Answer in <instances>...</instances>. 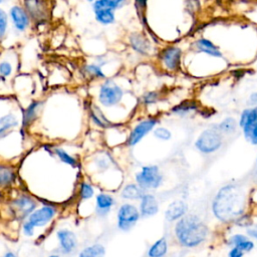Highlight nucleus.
Listing matches in <instances>:
<instances>
[{
  "label": "nucleus",
  "instance_id": "obj_42",
  "mask_svg": "<svg viewBox=\"0 0 257 257\" xmlns=\"http://www.w3.org/2000/svg\"><path fill=\"white\" fill-rule=\"evenodd\" d=\"M40 257H62V256L59 255V254L56 253V252H50L48 255H46V256H40Z\"/></svg>",
  "mask_w": 257,
  "mask_h": 257
},
{
  "label": "nucleus",
  "instance_id": "obj_23",
  "mask_svg": "<svg viewBox=\"0 0 257 257\" xmlns=\"http://www.w3.org/2000/svg\"><path fill=\"white\" fill-rule=\"evenodd\" d=\"M195 47L198 51L204 52L210 56L213 57H221L222 52L219 50V48L209 39L206 38H200L195 42Z\"/></svg>",
  "mask_w": 257,
  "mask_h": 257
},
{
  "label": "nucleus",
  "instance_id": "obj_38",
  "mask_svg": "<svg viewBox=\"0 0 257 257\" xmlns=\"http://www.w3.org/2000/svg\"><path fill=\"white\" fill-rule=\"evenodd\" d=\"M0 257H19V255L13 250H6Z\"/></svg>",
  "mask_w": 257,
  "mask_h": 257
},
{
  "label": "nucleus",
  "instance_id": "obj_5",
  "mask_svg": "<svg viewBox=\"0 0 257 257\" xmlns=\"http://www.w3.org/2000/svg\"><path fill=\"white\" fill-rule=\"evenodd\" d=\"M52 231L55 243L52 252H56L62 257H69L77 252L79 241L74 230L67 226H60L52 229Z\"/></svg>",
  "mask_w": 257,
  "mask_h": 257
},
{
  "label": "nucleus",
  "instance_id": "obj_10",
  "mask_svg": "<svg viewBox=\"0 0 257 257\" xmlns=\"http://www.w3.org/2000/svg\"><path fill=\"white\" fill-rule=\"evenodd\" d=\"M126 0H97L93 3L92 8L96 20L103 24L108 25L114 22V10L124 5Z\"/></svg>",
  "mask_w": 257,
  "mask_h": 257
},
{
  "label": "nucleus",
  "instance_id": "obj_39",
  "mask_svg": "<svg viewBox=\"0 0 257 257\" xmlns=\"http://www.w3.org/2000/svg\"><path fill=\"white\" fill-rule=\"evenodd\" d=\"M247 234H248L249 236H251V237L257 239V226L247 229Z\"/></svg>",
  "mask_w": 257,
  "mask_h": 257
},
{
  "label": "nucleus",
  "instance_id": "obj_31",
  "mask_svg": "<svg viewBox=\"0 0 257 257\" xmlns=\"http://www.w3.org/2000/svg\"><path fill=\"white\" fill-rule=\"evenodd\" d=\"M197 105L194 101H184L182 103H180L179 105L175 106L172 111L174 113H177V114H181V115H184V114H187L188 112L196 109Z\"/></svg>",
  "mask_w": 257,
  "mask_h": 257
},
{
  "label": "nucleus",
  "instance_id": "obj_11",
  "mask_svg": "<svg viewBox=\"0 0 257 257\" xmlns=\"http://www.w3.org/2000/svg\"><path fill=\"white\" fill-rule=\"evenodd\" d=\"M122 89L113 81L107 80L100 87L98 99L104 106H111L120 101L122 97Z\"/></svg>",
  "mask_w": 257,
  "mask_h": 257
},
{
  "label": "nucleus",
  "instance_id": "obj_26",
  "mask_svg": "<svg viewBox=\"0 0 257 257\" xmlns=\"http://www.w3.org/2000/svg\"><path fill=\"white\" fill-rule=\"evenodd\" d=\"M42 102L40 101H34L28 105V107L25 109L23 114V126H28L34 119L36 118V115L40 109Z\"/></svg>",
  "mask_w": 257,
  "mask_h": 257
},
{
  "label": "nucleus",
  "instance_id": "obj_17",
  "mask_svg": "<svg viewBox=\"0 0 257 257\" xmlns=\"http://www.w3.org/2000/svg\"><path fill=\"white\" fill-rule=\"evenodd\" d=\"M17 179V172L12 166L0 163V190L12 189Z\"/></svg>",
  "mask_w": 257,
  "mask_h": 257
},
{
  "label": "nucleus",
  "instance_id": "obj_3",
  "mask_svg": "<svg viewBox=\"0 0 257 257\" xmlns=\"http://www.w3.org/2000/svg\"><path fill=\"white\" fill-rule=\"evenodd\" d=\"M60 214L58 204L51 202H40L38 207L25 219L35 230L36 235L52 230V225Z\"/></svg>",
  "mask_w": 257,
  "mask_h": 257
},
{
  "label": "nucleus",
  "instance_id": "obj_36",
  "mask_svg": "<svg viewBox=\"0 0 257 257\" xmlns=\"http://www.w3.org/2000/svg\"><path fill=\"white\" fill-rule=\"evenodd\" d=\"M6 28H7V15L2 9H0V38L4 36Z\"/></svg>",
  "mask_w": 257,
  "mask_h": 257
},
{
  "label": "nucleus",
  "instance_id": "obj_35",
  "mask_svg": "<svg viewBox=\"0 0 257 257\" xmlns=\"http://www.w3.org/2000/svg\"><path fill=\"white\" fill-rule=\"evenodd\" d=\"M159 99V93L156 91H151V92H147L144 97H143V102L145 104H152L155 103L156 101H158Z\"/></svg>",
  "mask_w": 257,
  "mask_h": 257
},
{
  "label": "nucleus",
  "instance_id": "obj_30",
  "mask_svg": "<svg viewBox=\"0 0 257 257\" xmlns=\"http://www.w3.org/2000/svg\"><path fill=\"white\" fill-rule=\"evenodd\" d=\"M90 117L92 121L101 127H107L109 125V121L105 118V116L102 114V112L98 109V107L93 106L90 108Z\"/></svg>",
  "mask_w": 257,
  "mask_h": 257
},
{
  "label": "nucleus",
  "instance_id": "obj_27",
  "mask_svg": "<svg viewBox=\"0 0 257 257\" xmlns=\"http://www.w3.org/2000/svg\"><path fill=\"white\" fill-rule=\"evenodd\" d=\"M53 153L58 158V160L60 162H62L63 164L68 165L72 168H76L78 166V161L76 160V158H74L73 156L68 154L65 150H63L61 148H54Z\"/></svg>",
  "mask_w": 257,
  "mask_h": 257
},
{
  "label": "nucleus",
  "instance_id": "obj_8",
  "mask_svg": "<svg viewBox=\"0 0 257 257\" xmlns=\"http://www.w3.org/2000/svg\"><path fill=\"white\" fill-rule=\"evenodd\" d=\"M223 144V137L217 126L203 131L195 142L198 151L204 154H211L218 151Z\"/></svg>",
  "mask_w": 257,
  "mask_h": 257
},
{
  "label": "nucleus",
  "instance_id": "obj_34",
  "mask_svg": "<svg viewBox=\"0 0 257 257\" xmlns=\"http://www.w3.org/2000/svg\"><path fill=\"white\" fill-rule=\"evenodd\" d=\"M12 72V66L8 61H2L0 62V76L1 77H7Z\"/></svg>",
  "mask_w": 257,
  "mask_h": 257
},
{
  "label": "nucleus",
  "instance_id": "obj_14",
  "mask_svg": "<svg viewBox=\"0 0 257 257\" xmlns=\"http://www.w3.org/2000/svg\"><path fill=\"white\" fill-rule=\"evenodd\" d=\"M145 194L146 191L135 182H127L122 184V186L117 191V197L119 200H121V202H139Z\"/></svg>",
  "mask_w": 257,
  "mask_h": 257
},
{
  "label": "nucleus",
  "instance_id": "obj_7",
  "mask_svg": "<svg viewBox=\"0 0 257 257\" xmlns=\"http://www.w3.org/2000/svg\"><path fill=\"white\" fill-rule=\"evenodd\" d=\"M137 183L146 192H151L159 189L164 182V176L160 168L156 165L143 166L134 176Z\"/></svg>",
  "mask_w": 257,
  "mask_h": 257
},
{
  "label": "nucleus",
  "instance_id": "obj_33",
  "mask_svg": "<svg viewBox=\"0 0 257 257\" xmlns=\"http://www.w3.org/2000/svg\"><path fill=\"white\" fill-rule=\"evenodd\" d=\"M85 71L91 75V76H94V77H101L103 78L105 75L104 73L102 72L100 66L98 65H95V64H89L87 66H85Z\"/></svg>",
  "mask_w": 257,
  "mask_h": 257
},
{
  "label": "nucleus",
  "instance_id": "obj_19",
  "mask_svg": "<svg viewBox=\"0 0 257 257\" xmlns=\"http://www.w3.org/2000/svg\"><path fill=\"white\" fill-rule=\"evenodd\" d=\"M25 11L34 21L43 20L46 17L47 9L43 0H25Z\"/></svg>",
  "mask_w": 257,
  "mask_h": 257
},
{
  "label": "nucleus",
  "instance_id": "obj_18",
  "mask_svg": "<svg viewBox=\"0 0 257 257\" xmlns=\"http://www.w3.org/2000/svg\"><path fill=\"white\" fill-rule=\"evenodd\" d=\"M188 210L187 204L182 200H176L170 203L165 211V219L168 222H175L183 218Z\"/></svg>",
  "mask_w": 257,
  "mask_h": 257
},
{
  "label": "nucleus",
  "instance_id": "obj_21",
  "mask_svg": "<svg viewBox=\"0 0 257 257\" xmlns=\"http://www.w3.org/2000/svg\"><path fill=\"white\" fill-rule=\"evenodd\" d=\"M106 253L105 247L99 242L88 244L82 247L76 254V257H104Z\"/></svg>",
  "mask_w": 257,
  "mask_h": 257
},
{
  "label": "nucleus",
  "instance_id": "obj_9",
  "mask_svg": "<svg viewBox=\"0 0 257 257\" xmlns=\"http://www.w3.org/2000/svg\"><path fill=\"white\" fill-rule=\"evenodd\" d=\"M117 198L114 193L100 190L93 199L94 216L100 220L106 219L117 206Z\"/></svg>",
  "mask_w": 257,
  "mask_h": 257
},
{
  "label": "nucleus",
  "instance_id": "obj_22",
  "mask_svg": "<svg viewBox=\"0 0 257 257\" xmlns=\"http://www.w3.org/2000/svg\"><path fill=\"white\" fill-rule=\"evenodd\" d=\"M169 250V244L166 237H161L160 239L156 240L152 243L148 250L147 256L148 257H165Z\"/></svg>",
  "mask_w": 257,
  "mask_h": 257
},
{
  "label": "nucleus",
  "instance_id": "obj_15",
  "mask_svg": "<svg viewBox=\"0 0 257 257\" xmlns=\"http://www.w3.org/2000/svg\"><path fill=\"white\" fill-rule=\"evenodd\" d=\"M97 191L94 183L90 180L82 179L77 182L75 188V201H78V204L89 203L94 199Z\"/></svg>",
  "mask_w": 257,
  "mask_h": 257
},
{
  "label": "nucleus",
  "instance_id": "obj_28",
  "mask_svg": "<svg viewBox=\"0 0 257 257\" xmlns=\"http://www.w3.org/2000/svg\"><path fill=\"white\" fill-rule=\"evenodd\" d=\"M18 124V119L13 114H6L0 117V138L4 136L12 127H15Z\"/></svg>",
  "mask_w": 257,
  "mask_h": 257
},
{
  "label": "nucleus",
  "instance_id": "obj_16",
  "mask_svg": "<svg viewBox=\"0 0 257 257\" xmlns=\"http://www.w3.org/2000/svg\"><path fill=\"white\" fill-rule=\"evenodd\" d=\"M182 50L177 46H169L161 52V61L167 70L178 69L181 62Z\"/></svg>",
  "mask_w": 257,
  "mask_h": 257
},
{
  "label": "nucleus",
  "instance_id": "obj_1",
  "mask_svg": "<svg viewBox=\"0 0 257 257\" xmlns=\"http://www.w3.org/2000/svg\"><path fill=\"white\" fill-rule=\"evenodd\" d=\"M245 193L238 185H227L216 195L213 212L222 221H229L240 216L245 208Z\"/></svg>",
  "mask_w": 257,
  "mask_h": 257
},
{
  "label": "nucleus",
  "instance_id": "obj_24",
  "mask_svg": "<svg viewBox=\"0 0 257 257\" xmlns=\"http://www.w3.org/2000/svg\"><path fill=\"white\" fill-rule=\"evenodd\" d=\"M130 43L132 47L141 54H148L151 48L150 42L141 33H133L130 36Z\"/></svg>",
  "mask_w": 257,
  "mask_h": 257
},
{
  "label": "nucleus",
  "instance_id": "obj_32",
  "mask_svg": "<svg viewBox=\"0 0 257 257\" xmlns=\"http://www.w3.org/2000/svg\"><path fill=\"white\" fill-rule=\"evenodd\" d=\"M154 136L161 141H169L172 137V134L166 127H157L154 131Z\"/></svg>",
  "mask_w": 257,
  "mask_h": 257
},
{
  "label": "nucleus",
  "instance_id": "obj_2",
  "mask_svg": "<svg viewBox=\"0 0 257 257\" xmlns=\"http://www.w3.org/2000/svg\"><path fill=\"white\" fill-rule=\"evenodd\" d=\"M209 229L196 215H185L177 221L174 234L178 243L184 247H196L207 238Z\"/></svg>",
  "mask_w": 257,
  "mask_h": 257
},
{
  "label": "nucleus",
  "instance_id": "obj_40",
  "mask_svg": "<svg viewBox=\"0 0 257 257\" xmlns=\"http://www.w3.org/2000/svg\"><path fill=\"white\" fill-rule=\"evenodd\" d=\"M250 102H251V104H253L254 106L257 105V92H254V93L251 94V96H250Z\"/></svg>",
  "mask_w": 257,
  "mask_h": 257
},
{
  "label": "nucleus",
  "instance_id": "obj_4",
  "mask_svg": "<svg viewBox=\"0 0 257 257\" xmlns=\"http://www.w3.org/2000/svg\"><path fill=\"white\" fill-rule=\"evenodd\" d=\"M39 204L40 202L38 201V198L26 190L17 193L8 201V210L10 211L12 218L21 223L27 219Z\"/></svg>",
  "mask_w": 257,
  "mask_h": 257
},
{
  "label": "nucleus",
  "instance_id": "obj_13",
  "mask_svg": "<svg viewBox=\"0 0 257 257\" xmlns=\"http://www.w3.org/2000/svg\"><path fill=\"white\" fill-rule=\"evenodd\" d=\"M138 208L142 218H151L156 216L160 210L159 200L151 192H146L142 199L138 202Z\"/></svg>",
  "mask_w": 257,
  "mask_h": 257
},
{
  "label": "nucleus",
  "instance_id": "obj_6",
  "mask_svg": "<svg viewBox=\"0 0 257 257\" xmlns=\"http://www.w3.org/2000/svg\"><path fill=\"white\" fill-rule=\"evenodd\" d=\"M138 205L132 202H120L115 208V227L120 232H130L141 220Z\"/></svg>",
  "mask_w": 257,
  "mask_h": 257
},
{
  "label": "nucleus",
  "instance_id": "obj_12",
  "mask_svg": "<svg viewBox=\"0 0 257 257\" xmlns=\"http://www.w3.org/2000/svg\"><path fill=\"white\" fill-rule=\"evenodd\" d=\"M158 119L157 118H147L145 120H142L139 122L135 128L131 132L128 139H127V146L134 147L138 145L157 124Z\"/></svg>",
  "mask_w": 257,
  "mask_h": 257
},
{
  "label": "nucleus",
  "instance_id": "obj_37",
  "mask_svg": "<svg viewBox=\"0 0 257 257\" xmlns=\"http://www.w3.org/2000/svg\"><path fill=\"white\" fill-rule=\"evenodd\" d=\"M244 253H245V252H244L243 250H241L240 248H238V247H233V248L229 251L228 257H243Z\"/></svg>",
  "mask_w": 257,
  "mask_h": 257
},
{
  "label": "nucleus",
  "instance_id": "obj_43",
  "mask_svg": "<svg viewBox=\"0 0 257 257\" xmlns=\"http://www.w3.org/2000/svg\"><path fill=\"white\" fill-rule=\"evenodd\" d=\"M87 1H89V2H95V1H97V0H87Z\"/></svg>",
  "mask_w": 257,
  "mask_h": 257
},
{
  "label": "nucleus",
  "instance_id": "obj_25",
  "mask_svg": "<svg viewBox=\"0 0 257 257\" xmlns=\"http://www.w3.org/2000/svg\"><path fill=\"white\" fill-rule=\"evenodd\" d=\"M92 164H93L94 172L98 175L100 174L103 175L112 167L113 161L108 155H100L93 160Z\"/></svg>",
  "mask_w": 257,
  "mask_h": 257
},
{
  "label": "nucleus",
  "instance_id": "obj_20",
  "mask_svg": "<svg viewBox=\"0 0 257 257\" xmlns=\"http://www.w3.org/2000/svg\"><path fill=\"white\" fill-rule=\"evenodd\" d=\"M10 17L18 31H24L29 25V16L25 9L20 6H13L10 9Z\"/></svg>",
  "mask_w": 257,
  "mask_h": 257
},
{
  "label": "nucleus",
  "instance_id": "obj_29",
  "mask_svg": "<svg viewBox=\"0 0 257 257\" xmlns=\"http://www.w3.org/2000/svg\"><path fill=\"white\" fill-rule=\"evenodd\" d=\"M217 127L222 135L223 134L229 135V134H233L236 131L237 122L233 117H226L217 125Z\"/></svg>",
  "mask_w": 257,
  "mask_h": 257
},
{
  "label": "nucleus",
  "instance_id": "obj_41",
  "mask_svg": "<svg viewBox=\"0 0 257 257\" xmlns=\"http://www.w3.org/2000/svg\"><path fill=\"white\" fill-rule=\"evenodd\" d=\"M136 3H137V5L142 9V8H145V7H146L147 0H136Z\"/></svg>",
  "mask_w": 257,
  "mask_h": 257
},
{
  "label": "nucleus",
  "instance_id": "obj_44",
  "mask_svg": "<svg viewBox=\"0 0 257 257\" xmlns=\"http://www.w3.org/2000/svg\"><path fill=\"white\" fill-rule=\"evenodd\" d=\"M3 1H4V0H0V4H1Z\"/></svg>",
  "mask_w": 257,
  "mask_h": 257
}]
</instances>
